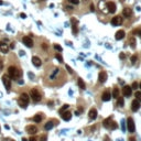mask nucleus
<instances>
[{"mask_svg":"<svg viewBox=\"0 0 141 141\" xmlns=\"http://www.w3.org/2000/svg\"><path fill=\"white\" fill-rule=\"evenodd\" d=\"M8 74H9V77L11 79H18L21 77L22 73H21V70L19 68H17L16 66H10L8 68Z\"/></svg>","mask_w":141,"mask_h":141,"instance_id":"f257e3e1","label":"nucleus"},{"mask_svg":"<svg viewBox=\"0 0 141 141\" xmlns=\"http://www.w3.org/2000/svg\"><path fill=\"white\" fill-rule=\"evenodd\" d=\"M29 101H30L29 95H28V94H26V93H23V94H21V95H20V98H19V100H18V104H19V106L21 107V108L26 109V107H28V104H29Z\"/></svg>","mask_w":141,"mask_h":141,"instance_id":"f03ea898","label":"nucleus"},{"mask_svg":"<svg viewBox=\"0 0 141 141\" xmlns=\"http://www.w3.org/2000/svg\"><path fill=\"white\" fill-rule=\"evenodd\" d=\"M30 96H31V99H32L34 103H38V101H40V100H41V98H42L41 94H40V92H39L36 88H32V89H31Z\"/></svg>","mask_w":141,"mask_h":141,"instance_id":"7ed1b4c3","label":"nucleus"},{"mask_svg":"<svg viewBox=\"0 0 141 141\" xmlns=\"http://www.w3.org/2000/svg\"><path fill=\"white\" fill-rule=\"evenodd\" d=\"M127 128H128V131L129 132H135V121H133V119L131 117H129L127 119Z\"/></svg>","mask_w":141,"mask_h":141,"instance_id":"20e7f679","label":"nucleus"},{"mask_svg":"<svg viewBox=\"0 0 141 141\" xmlns=\"http://www.w3.org/2000/svg\"><path fill=\"white\" fill-rule=\"evenodd\" d=\"M2 83H3V85H4V87L7 88V90L10 92V88H11V79H10L8 76L3 75L2 76Z\"/></svg>","mask_w":141,"mask_h":141,"instance_id":"39448f33","label":"nucleus"},{"mask_svg":"<svg viewBox=\"0 0 141 141\" xmlns=\"http://www.w3.org/2000/svg\"><path fill=\"white\" fill-rule=\"evenodd\" d=\"M131 94H132V88L131 86H123L122 87V95L126 97H129V96H131Z\"/></svg>","mask_w":141,"mask_h":141,"instance_id":"423d86ee","label":"nucleus"},{"mask_svg":"<svg viewBox=\"0 0 141 141\" xmlns=\"http://www.w3.org/2000/svg\"><path fill=\"white\" fill-rule=\"evenodd\" d=\"M140 107H141V103L140 101H138L137 99H135L131 103V110L133 112H137L140 109Z\"/></svg>","mask_w":141,"mask_h":141,"instance_id":"0eeeda50","label":"nucleus"},{"mask_svg":"<svg viewBox=\"0 0 141 141\" xmlns=\"http://www.w3.org/2000/svg\"><path fill=\"white\" fill-rule=\"evenodd\" d=\"M99 9L100 11H103L104 13H109L108 11V7H107V1H105V0H101L99 2Z\"/></svg>","mask_w":141,"mask_h":141,"instance_id":"6e6552de","label":"nucleus"},{"mask_svg":"<svg viewBox=\"0 0 141 141\" xmlns=\"http://www.w3.org/2000/svg\"><path fill=\"white\" fill-rule=\"evenodd\" d=\"M122 21H123V20H122L121 17H120V16H116V17H114V18L111 19V24H112V26H120V24L122 23Z\"/></svg>","mask_w":141,"mask_h":141,"instance_id":"1a4fd4ad","label":"nucleus"},{"mask_svg":"<svg viewBox=\"0 0 141 141\" xmlns=\"http://www.w3.org/2000/svg\"><path fill=\"white\" fill-rule=\"evenodd\" d=\"M107 7H108V11L109 13H115L116 10H117V7H116V3L112 2V1H108L107 2Z\"/></svg>","mask_w":141,"mask_h":141,"instance_id":"9d476101","label":"nucleus"},{"mask_svg":"<svg viewBox=\"0 0 141 141\" xmlns=\"http://www.w3.org/2000/svg\"><path fill=\"white\" fill-rule=\"evenodd\" d=\"M26 132H28V133H30V135H35V133L38 132V128H36L35 126H33V125L26 126Z\"/></svg>","mask_w":141,"mask_h":141,"instance_id":"9b49d317","label":"nucleus"},{"mask_svg":"<svg viewBox=\"0 0 141 141\" xmlns=\"http://www.w3.org/2000/svg\"><path fill=\"white\" fill-rule=\"evenodd\" d=\"M98 80H99V83H105L106 80H107V73H106L105 70H101L98 75Z\"/></svg>","mask_w":141,"mask_h":141,"instance_id":"f8f14e48","label":"nucleus"},{"mask_svg":"<svg viewBox=\"0 0 141 141\" xmlns=\"http://www.w3.org/2000/svg\"><path fill=\"white\" fill-rule=\"evenodd\" d=\"M70 22H72V30H73V33L74 34H77L78 32V28H77V20L72 18L70 19Z\"/></svg>","mask_w":141,"mask_h":141,"instance_id":"ddd939ff","label":"nucleus"},{"mask_svg":"<svg viewBox=\"0 0 141 141\" xmlns=\"http://www.w3.org/2000/svg\"><path fill=\"white\" fill-rule=\"evenodd\" d=\"M23 43H24L26 46H28V48H32L33 46V41L30 36H24V38H23Z\"/></svg>","mask_w":141,"mask_h":141,"instance_id":"4468645a","label":"nucleus"},{"mask_svg":"<svg viewBox=\"0 0 141 141\" xmlns=\"http://www.w3.org/2000/svg\"><path fill=\"white\" fill-rule=\"evenodd\" d=\"M0 51H1V53L7 54V53L9 52V45L6 44V43H3V42H0Z\"/></svg>","mask_w":141,"mask_h":141,"instance_id":"2eb2a0df","label":"nucleus"},{"mask_svg":"<svg viewBox=\"0 0 141 141\" xmlns=\"http://www.w3.org/2000/svg\"><path fill=\"white\" fill-rule=\"evenodd\" d=\"M32 63L33 65H34L35 67H40L42 64V61H41V58L38 57V56H33L32 57Z\"/></svg>","mask_w":141,"mask_h":141,"instance_id":"dca6fc26","label":"nucleus"},{"mask_svg":"<svg viewBox=\"0 0 141 141\" xmlns=\"http://www.w3.org/2000/svg\"><path fill=\"white\" fill-rule=\"evenodd\" d=\"M125 35H126V33L123 30H119V31L116 32L115 38H116V40H122V39L125 38Z\"/></svg>","mask_w":141,"mask_h":141,"instance_id":"f3484780","label":"nucleus"},{"mask_svg":"<svg viewBox=\"0 0 141 141\" xmlns=\"http://www.w3.org/2000/svg\"><path fill=\"white\" fill-rule=\"evenodd\" d=\"M110 98H111V94H110V92H108V90L104 92L103 96H101V99H103L104 101H109Z\"/></svg>","mask_w":141,"mask_h":141,"instance_id":"a211bd4d","label":"nucleus"},{"mask_svg":"<svg viewBox=\"0 0 141 141\" xmlns=\"http://www.w3.org/2000/svg\"><path fill=\"white\" fill-rule=\"evenodd\" d=\"M131 14H132V11L130 8H127V7L123 8V10H122V16L126 17V18H129V17H131Z\"/></svg>","mask_w":141,"mask_h":141,"instance_id":"6ab92c4d","label":"nucleus"},{"mask_svg":"<svg viewBox=\"0 0 141 141\" xmlns=\"http://www.w3.org/2000/svg\"><path fill=\"white\" fill-rule=\"evenodd\" d=\"M62 118L64 119L65 121H68V120H70V118H72V114H70V111H64L61 114Z\"/></svg>","mask_w":141,"mask_h":141,"instance_id":"aec40b11","label":"nucleus"},{"mask_svg":"<svg viewBox=\"0 0 141 141\" xmlns=\"http://www.w3.org/2000/svg\"><path fill=\"white\" fill-rule=\"evenodd\" d=\"M88 116H89V118L90 119H96L97 118V110L95 108H92L89 110V112H88Z\"/></svg>","mask_w":141,"mask_h":141,"instance_id":"412c9836","label":"nucleus"},{"mask_svg":"<svg viewBox=\"0 0 141 141\" xmlns=\"http://www.w3.org/2000/svg\"><path fill=\"white\" fill-rule=\"evenodd\" d=\"M53 127H54V121H53V120H51V121H48L46 123H45L44 129H45V130H51Z\"/></svg>","mask_w":141,"mask_h":141,"instance_id":"4be33fe9","label":"nucleus"},{"mask_svg":"<svg viewBox=\"0 0 141 141\" xmlns=\"http://www.w3.org/2000/svg\"><path fill=\"white\" fill-rule=\"evenodd\" d=\"M77 85H78V87H79L80 89H85V87H86V85H85V83L83 82L82 78H78V80H77Z\"/></svg>","mask_w":141,"mask_h":141,"instance_id":"5701e85b","label":"nucleus"},{"mask_svg":"<svg viewBox=\"0 0 141 141\" xmlns=\"http://www.w3.org/2000/svg\"><path fill=\"white\" fill-rule=\"evenodd\" d=\"M117 105H118L119 107H123V105H125V101H123V97L119 96L118 98H117Z\"/></svg>","mask_w":141,"mask_h":141,"instance_id":"b1692460","label":"nucleus"},{"mask_svg":"<svg viewBox=\"0 0 141 141\" xmlns=\"http://www.w3.org/2000/svg\"><path fill=\"white\" fill-rule=\"evenodd\" d=\"M111 118L112 117H108V118H106L105 120H104L103 123H104V127H105V128H109V126H110L109 123H110V121H111Z\"/></svg>","mask_w":141,"mask_h":141,"instance_id":"393cba45","label":"nucleus"},{"mask_svg":"<svg viewBox=\"0 0 141 141\" xmlns=\"http://www.w3.org/2000/svg\"><path fill=\"white\" fill-rule=\"evenodd\" d=\"M41 120H42V116L40 114H38V115H35L33 117V121L34 122H41Z\"/></svg>","mask_w":141,"mask_h":141,"instance_id":"a878e982","label":"nucleus"},{"mask_svg":"<svg viewBox=\"0 0 141 141\" xmlns=\"http://www.w3.org/2000/svg\"><path fill=\"white\" fill-rule=\"evenodd\" d=\"M111 96L114 97V98H118V97H119V89H118V88H114Z\"/></svg>","mask_w":141,"mask_h":141,"instance_id":"bb28decb","label":"nucleus"},{"mask_svg":"<svg viewBox=\"0 0 141 141\" xmlns=\"http://www.w3.org/2000/svg\"><path fill=\"white\" fill-rule=\"evenodd\" d=\"M136 44H137V41H136V39H135V38H131V39H130V46H131L132 48H136Z\"/></svg>","mask_w":141,"mask_h":141,"instance_id":"cd10ccee","label":"nucleus"},{"mask_svg":"<svg viewBox=\"0 0 141 141\" xmlns=\"http://www.w3.org/2000/svg\"><path fill=\"white\" fill-rule=\"evenodd\" d=\"M55 57H56V60H57L60 63H62V62H63V57H62V55L60 54V53H56V54H55Z\"/></svg>","mask_w":141,"mask_h":141,"instance_id":"c85d7f7f","label":"nucleus"},{"mask_svg":"<svg viewBox=\"0 0 141 141\" xmlns=\"http://www.w3.org/2000/svg\"><path fill=\"white\" fill-rule=\"evenodd\" d=\"M136 99L141 103V92H136Z\"/></svg>","mask_w":141,"mask_h":141,"instance_id":"c756f323","label":"nucleus"},{"mask_svg":"<svg viewBox=\"0 0 141 141\" xmlns=\"http://www.w3.org/2000/svg\"><path fill=\"white\" fill-rule=\"evenodd\" d=\"M58 70H58V68H56V70H54V72H53V74H52L51 76H50V77H51V79H54V77L56 76V74L58 73Z\"/></svg>","mask_w":141,"mask_h":141,"instance_id":"7c9ffc66","label":"nucleus"},{"mask_svg":"<svg viewBox=\"0 0 141 141\" xmlns=\"http://www.w3.org/2000/svg\"><path fill=\"white\" fill-rule=\"evenodd\" d=\"M68 107H70V106H68V105H64V106H63V107H62L61 109H60V112H61V114H62V112H64L65 110H67V109H68Z\"/></svg>","mask_w":141,"mask_h":141,"instance_id":"2f4dec72","label":"nucleus"},{"mask_svg":"<svg viewBox=\"0 0 141 141\" xmlns=\"http://www.w3.org/2000/svg\"><path fill=\"white\" fill-rule=\"evenodd\" d=\"M137 58H138V56H137V55H132V56H131V63H132V64H135V63H136V61H137Z\"/></svg>","mask_w":141,"mask_h":141,"instance_id":"473e14b6","label":"nucleus"},{"mask_svg":"<svg viewBox=\"0 0 141 141\" xmlns=\"http://www.w3.org/2000/svg\"><path fill=\"white\" fill-rule=\"evenodd\" d=\"M139 87V84L137 83V82H135V83H132V85H131V88L132 89H137Z\"/></svg>","mask_w":141,"mask_h":141,"instance_id":"72a5a7b5","label":"nucleus"},{"mask_svg":"<svg viewBox=\"0 0 141 141\" xmlns=\"http://www.w3.org/2000/svg\"><path fill=\"white\" fill-rule=\"evenodd\" d=\"M54 48L56 50V51H60V52H61L62 50H63L61 45H58V44H54Z\"/></svg>","mask_w":141,"mask_h":141,"instance_id":"f704fd0d","label":"nucleus"},{"mask_svg":"<svg viewBox=\"0 0 141 141\" xmlns=\"http://www.w3.org/2000/svg\"><path fill=\"white\" fill-rule=\"evenodd\" d=\"M110 128H111L112 130H114V129H117V128H118V125H117L116 122H111V126H110Z\"/></svg>","mask_w":141,"mask_h":141,"instance_id":"c9c22d12","label":"nucleus"},{"mask_svg":"<svg viewBox=\"0 0 141 141\" xmlns=\"http://www.w3.org/2000/svg\"><path fill=\"white\" fill-rule=\"evenodd\" d=\"M72 4H78L79 3V0H68Z\"/></svg>","mask_w":141,"mask_h":141,"instance_id":"e433bc0d","label":"nucleus"},{"mask_svg":"<svg viewBox=\"0 0 141 141\" xmlns=\"http://www.w3.org/2000/svg\"><path fill=\"white\" fill-rule=\"evenodd\" d=\"M65 68L67 70V72H68L70 74H73V70H72V68H70V66H68V65H66V66H65Z\"/></svg>","mask_w":141,"mask_h":141,"instance_id":"4c0bfd02","label":"nucleus"},{"mask_svg":"<svg viewBox=\"0 0 141 141\" xmlns=\"http://www.w3.org/2000/svg\"><path fill=\"white\" fill-rule=\"evenodd\" d=\"M125 120H122V121H121V128H122V130H123V131H125V130H126V128H125V127H126V123H125Z\"/></svg>","mask_w":141,"mask_h":141,"instance_id":"58836bf2","label":"nucleus"},{"mask_svg":"<svg viewBox=\"0 0 141 141\" xmlns=\"http://www.w3.org/2000/svg\"><path fill=\"white\" fill-rule=\"evenodd\" d=\"M89 8H90V11H92V12H94V11H95V6H94L93 3L89 6Z\"/></svg>","mask_w":141,"mask_h":141,"instance_id":"ea45409f","label":"nucleus"},{"mask_svg":"<svg viewBox=\"0 0 141 141\" xmlns=\"http://www.w3.org/2000/svg\"><path fill=\"white\" fill-rule=\"evenodd\" d=\"M119 56H120V58H121V60H125V58H126V54H125V53H120V55H119Z\"/></svg>","mask_w":141,"mask_h":141,"instance_id":"a19ab883","label":"nucleus"},{"mask_svg":"<svg viewBox=\"0 0 141 141\" xmlns=\"http://www.w3.org/2000/svg\"><path fill=\"white\" fill-rule=\"evenodd\" d=\"M133 33H138V34H139V35H140V36H141V29L135 30V31H133Z\"/></svg>","mask_w":141,"mask_h":141,"instance_id":"79ce46f5","label":"nucleus"},{"mask_svg":"<svg viewBox=\"0 0 141 141\" xmlns=\"http://www.w3.org/2000/svg\"><path fill=\"white\" fill-rule=\"evenodd\" d=\"M3 68V63H2V60H1V57H0V70Z\"/></svg>","mask_w":141,"mask_h":141,"instance_id":"37998d69","label":"nucleus"},{"mask_svg":"<svg viewBox=\"0 0 141 141\" xmlns=\"http://www.w3.org/2000/svg\"><path fill=\"white\" fill-rule=\"evenodd\" d=\"M46 139H48V138H46V136H42L41 140H40V141H46Z\"/></svg>","mask_w":141,"mask_h":141,"instance_id":"c03bdc74","label":"nucleus"},{"mask_svg":"<svg viewBox=\"0 0 141 141\" xmlns=\"http://www.w3.org/2000/svg\"><path fill=\"white\" fill-rule=\"evenodd\" d=\"M42 48H44V50H46V48H48V46H46V44H45V43H43V44H42Z\"/></svg>","mask_w":141,"mask_h":141,"instance_id":"a18cd8bd","label":"nucleus"},{"mask_svg":"<svg viewBox=\"0 0 141 141\" xmlns=\"http://www.w3.org/2000/svg\"><path fill=\"white\" fill-rule=\"evenodd\" d=\"M20 17H21L22 19H24V18H26V14H24V13H21V14H20Z\"/></svg>","mask_w":141,"mask_h":141,"instance_id":"49530a36","label":"nucleus"},{"mask_svg":"<svg viewBox=\"0 0 141 141\" xmlns=\"http://www.w3.org/2000/svg\"><path fill=\"white\" fill-rule=\"evenodd\" d=\"M129 140H130V141H136V138H135V137H131Z\"/></svg>","mask_w":141,"mask_h":141,"instance_id":"de8ad7c7","label":"nucleus"},{"mask_svg":"<svg viewBox=\"0 0 141 141\" xmlns=\"http://www.w3.org/2000/svg\"><path fill=\"white\" fill-rule=\"evenodd\" d=\"M29 141H38V140H36L35 138H30V140H29Z\"/></svg>","mask_w":141,"mask_h":141,"instance_id":"09e8293b","label":"nucleus"},{"mask_svg":"<svg viewBox=\"0 0 141 141\" xmlns=\"http://www.w3.org/2000/svg\"><path fill=\"white\" fill-rule=\"evenodd\" d=\"M20 55H24V51H20Z\"/></svg>","mask_w":141,"mask_h":141,"instance_id":"8fccbe9b","label":"nucleus"},{"mask_svg":"<svg viewBox=\"0 0 141 141\" xmlns=\"http://www.w3.org/2000/svg\"><path fill=\"white\" fill-rule=\"evenodd\" d=\"M1 4H3V1H1V0H0V6H1Z\"/></svg>","mask_w":141,"mask_h":141,"instance_id":"3c124183","label":"nucleus"},{"mask_svg":"<svg viewBox=\"0 0 141 141\" xmlns=\"http://www.w3.org/2000/svg\"><path fill=\"white\" fill-rule=\"evenodd\" d=\"M22 141H28V140H26V138H22Z\"/></svg>","mask_w":141,"mask_h":141,"instance_id":"603ef678","label":"nucleus"},{"mask_svg":"<svg viewBox=\"0 0 141 141\" xmlns=\"http://www.w3.org/2000/svg\"><path fill=\"white\" fill-rule=\"evenodd\" d=\"M139 87H140V89H141V83H140V84H139Z\"/></svg>","mask_w":141,"mask_h":141,"instance_id":"864d4df0","label":"nucleus"},{"mask_svg":"<svg viewBox=\"0 0 141 141\" xmlns=\"http://www.w3.org/2000/svg\"><path fill=\"white\" fill-rule=\"evenodd\" d=\"M83 1H87V0H83Z\"/></svg>","mask_w":141,"mask_h":141,"instance_id":"5fc2aeb1","label":"nucleus"},{"mask_svg":"<svg viewBox=\"0 0 141 141\" xmlns=\"http://www.w3.org/2000/svg\"><path fill=\"white\" fill-rule=\"evenodd\" d=\"M13 141H14V140H13Z\"/></svg>","mask_w":141,"mask_h":141,"instance_id":"6e6d98bb","label":"nucleus"}]
</instances>
